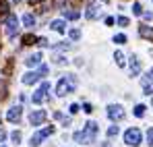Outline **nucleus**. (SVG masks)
Instances as JSON below:
<instances>
[{"label": "nucleus", "mask_w": 153, "mask_h": 147, "mask_svg": "<svg viewBox=\"0 0 153 147\" xmlns=\"http://www.w3.org/2000/svg\"><path fill=\"white\" fill-rule=\"evenodd\" d=\"M50 27L54 29V31H58V33H64V29H66V23L62 21V19H56V21H52Z\"/></svg>", "instance_id": "obj_13"}, {"label": "nucleus", "mask_w": 153, "mask_h": 147, "mask_svg": "<svg viewBox=\"0 0 153 147\" xmlns=\"http://www.w3.org/2000/svg\"><path fill=\"white\" fill-rule=\"evenodd\" d=\"M68 35H71V40H79V37H81V31H79V29H71Z\"/></svg>", "instance_id": "obj_26"}, {"label": "nucleus", "mask_w": 153, "mask_h": 147, "mask_svg": "<svg viewBox=\"0 0 153 147\" xmlns=\"http://www.w3.org/2000/svg\"><path fill=\"white\" fill-rule=\"evenodd\" d=\"M85 17H87V19H95V17H97V2H91V4H89Z\"/></svg>", "instance_id": "obj_14"}, {"label": "nucleus", "mask_w": 153, "mask_h": 147, "mask_svg": "<svg viewBox=\"0 0 153 147\" xmlns=\"http://www.w3.org/2000/svg\"><path fill=\"white\" fill-rule=\"evenodd\" d=\"M116 21H118V25H122V27H126V25H128V19H126V17H118Z\"/></svg>", "instance_id": "obj_30"}, {"label": "nucleus", "mask_w": 153, "mask_h": 147, "mask_svg": "<svg viewBox=\"0 0 153 147\" xmlns=\"http://www.w3.org/2000/svg\"><path fill=\"white\" fill-rule=\"evenodd\" d=\"M141 141H143V135H141V131L139 128H128L126 133H124V143L130 147H137V145H141Z\"/></svg>", "instance_id": "obj_1"}, {"label": "nucleus", "mask_w": 153, "mask_h": 147, "mask_svg": "<svg viewBox=\"0 0 153 147\" xmlns=\"http://www.w3.org/2000/svg\"><path fill=\"white\" fill-rule=\"evenodd\" d=\"M64 62H66L64 56H56V64H64Z\"/></svg>", "instance_id": "obj_33"}, {"label": "nucleus", "mask_w": 153, "mask_h": 147, "mask_svg": "<svg viewBox=\"0 0 153 147\" xmlns=\"http://www.w3.org/2000/svg\"><path fill=\"white\" fill-rule=\"evenodd\" d=\"M134 116H137V118H143V116H145V106H143V104H139V106L134 108Z\"/></svg>", "instance_id": "obj_21"}, {"label": "nucleus", "mask_w": 153, "mask_h": 147, "mask_svg": "<svg viewBox=\"0 0 153 147\" xmlns=\"http://www.w3.org/2000/svg\"><path fill=\"white\" fill-rule=\"evenodd\" d=\"M141 71V62L137 60V56H130V77H137Z\"/></svg>", "instance_id": "obj_10"}, {"label": "nucleus", "mask_w": 153, "mask_h": 147, "mask_svg": "<svg viewBox=\"0 0 153 147\" xmlns=\"http://www.w3.org/2000/svg\"><path fill=\"white\" fill-rule=\"evenodd\" d=\"M132 13H134L137 17H139V15H143V6H141L139 2H134V4H132Z\"/></svg>", "instance_id": "obj_22"}, {"label": "nucleus", "mask_w": 153, "mask_h": 147, "mask_svg": "<svg viewBox=\"0 0 153 147\" xmlns=\"http://www.w3.org/2000/svg\"><path fill=\"white\" fill-rule=\"evenodd\" d=\"M108 118H110V120H122V118H124V110H122V106H118V104L108 106Z\"/></svg>", "instance_id": "obj_5"}, {"label": "nucleus", "mask_w": 153, "mask_h": 147, "mask_svg": "<svg viewBox=\"0 0 153 147\" xmlns=\"http://www.w3.org/2000/svg\"><path fill=\"white\" fill-rule=\"evenodd\" d=\"M33 42H35V37H33V35H31V33H29V35H25V37H23V46H31V44H33Z\"/></svg>", "instance_id": "obj_24"}, {"label": "nucleus", "mask_w": 153, "mask_h": 147, "mask_svg": "<svg viewBox=\"0 0 153 147\" xmlns=\"http://www.w3.org/2000/svg\"><path fill=\"white\" fill-rule=\"evenodd\" d=\"M83 110H85L87 114H91V112H93V106H91V104H85V106H83Z\"/></svg>", "instance_id": "obj_32"}, {"label": "nucleus", "mask_w": 153, "mask_h": 147, "mask_svg": "<svg viewBox=\"0 0 153 147\" xmlns=\"http://www.w3.org/2000/svg\"><path fill=\"white\" fill-rule=\"evenodd\" d=\"M13 2H21V0H13Z\"/></svg>", "instance_id": "obj_38"}, {"label": "nucleus", "mask_w": 153, "mask_h": 147, "mask_svg": "<svg viewBox=\"0 0 153 147\" xmlns=\"http://www.w3.org/2000/svg\"><path fill=\"white\" fill-rule=\"evenodd\" d=\"M147 143L153 147V128H149V131H147Z\"/></svg>", "instance_id": "obj_29"}, {"label": "nucleus", "mask_w": 153, "mask_h": 147, "mask_svg": "<svg viewBox=\"0 0 153 147\" xmlns=\"http://www.w3.org/2000/svg\"><path fill=\"white\" fill-rule=\"evenodd\" d=\"M17 31H19V19H17V15H8L6 17V35L13 37Z\"/></svg>", "instance_id": "obj_4"}, {"label": "nucleus", "mask_w": 153, "mask_h": 147, "mask_svg": "<svg viewBox=\"0 0 153 147\" xmlns=\"http://www.w3.org/2000/svg\"><path fill=\"white\" fill-rule=\"evenodd\" d=\"M44 120H46V112H44V110H35V112H31V116H29L31 126H39Z\"/></svg>", "instance_id": "obj_8"}, {"label": "nucleus", "mask_w": 153, "mask_h": 147, "mask_svg": "<svg viewBox=\"0 0 153 147\" xmlns=\"http://www.w3.org/2000/svg\"><path fill=\"white\" fill-rule=\"evenodd\" d=\"M114 42H116V44H126V35H124V33L114 35Z\"/></svg>", "instance_id": "obj_23"}, {"label": "nucleus", "mask_w": 153, "mask_h": 147, "mask_svg": "<svg viewBox=\"0 0 153 147\" xmlns=\"http://www.w3.org/2000/svg\"><path fill=\"white\" fill-rule=\"evenodd\" d=\"M64 17H66V19H71V21H76L81 15H79L76 10H64Z\"/></svg>", "instance_id": "obj_20"}, {"label": "nucleus", "mask_w": 153, "mask_h": 147, "mask_svg": "<svg viewBox=\"0 0 153 147\" xmlns=\"http://www.w3.org/2000/svg\"><path fill=\"white\" fill-rule=\"evenodd\" d=\"M143 17H145V19H147V21H151V19H153V13H145V15H143Z\"/></svg>", "instance_id": "obj_35"}, {"label": "nucleus", "mask_w": 153, "mask_h": 147, "mask_svg": "<svg viewBox=\"0 0 153 147\" xmlns=\"http://www.w3.org/2000/svg\"><path fill=\"white\" fill-rule=\"evenodd\" d=\"M103 2H105V0H103Z\"/></svg>", "instance_id": "obj_39"}, {"label": "nucleus", "mask_w": 153, "mask_h": 147, "mask_svg": "<svg viewBox=\"0 0 153 147\" xmlns=\"http://www.w3.org/2000/svg\"><path fill=\"white\" fill-rule=\"evenodd\" d=\"M68 110H71V114H76V112H79V106H76V104H73Z\"/></svg>", "instance_id": "obj_34"}, {"label": "nucleus", "mask_w": 153, "mask_h": 147, "mask_svg": "<svg viewBox=\"0 0 153 147\" xmlns=\"http://www.w3.org/2000/svg\"><path fill=\"white\" fill-rule=\"evenodd\" d=\"M48 91H50V83H46V81H44V83L39 85V89L33 93L31 101H33V104H42V101H46V93H48Z\"/></svg>", "instance_id": "obj_3"}, {"label": "nucleus", "mask_w": 153, "mask_h": 147, "mask_svg": "<svg viewBox=\"0 0 153 147\" xmlns=\"http://www.w3.org/2000/svg\"><path fill=\"white\" fill-rule=\"evenodd\" d=\"M37 42H39V46H42V48H48V46H50V44H48V40H46V37H39V40H37Z\"/></svg>", "instance_id": "obj_31"}, {"label": "nucleus", "mask_w": 153, "mask_h": 147, "mask_svg": "<svg viewBox=\"0 0 153 147\" xmlns=\"http://www.w3.org/2000/svg\"><path fill=\"white\" fill-rule=\"evenodd\" d=\"M75 91V87L66 81V77H62L60 81H58V87H56V96H60V98H64V96H68V93H73Z\"/></svg>", "instance_id": "obj_2"}, {"label": "nucleus", "mask_w": 153, "mask_h": 147, "mask_svg": "<svg viewBox=\"0 0 153 147\" xmlns=\"http://www.w3.org/2000/svg\"><path fill=\"white\" fill-rule=\"evenodd\" d=\"M39 60H42V54H39V52H35L33 56H29V58H27L25 62H27V66H37V64H39Z\"/></svg>", "instance_id": "obj_15"}, {"label": "nucleus", "mask_w": 153, "mask_h": 147, "mask_svg": "<svg viewBox=\"0 0 153 147\" xmlns=\"http://www.w3.org/2000/svg\"><path fill=\"white\" fill-rule=\"evenodd\" d=\"M10 139H13L15 143H19V141H21V133H19V131H15V133L10 135Z\"/></svg>", "instance_id": "obj_28"}, {"label": "nucleus", "mask_w": 153, "mask_h": 147, "mask_svg": "<svg viewBox=\"0 0 153 147\" xmlns=\"http://www.w3.org/2000/svg\"><path fill=\"white\" fill-rule=\"evenodd\" d=\"M145 77H147L149 81H153V69H151V71H149V73H147V75H145Z\"/></svg>", "instance_id": "obj_36"}, {"label": "nucleus", "mask_w": 153, "mask_h": 147, "mask_svg": "<svg viewBox=\"0 0 153 147\" xmlns=\"http://www.w3.org/2000/svg\"><path fill=\"white\" fill-rule=\"evenodd\" d=\"M75 141L76 143H95V135H91V133H87V131H76L75 133Z\"/></svg>", "instance_id": "obj_7"}, {"label": "nucleus", "mask_w": 153, "mask_h": 147, "mask_svg": "<svg viewBox=\"0 0 153 147\" xmlns=\"http://www.w3.org/2000/svg\"><path fill=\"white\" fill-rule=\"evenodd\" d=\"M39 77H42L39 73H27V75H23V83L25 85H33V83L39 81Z\"/></svg>", "instance_id": "obj_11"}, {"label": "nucleus", "mask_w": 153, "mask_h": 147, "mask_svg": "<svg viewBox=\"0 0 153 147\" xmlns=\"http://www.w3.org/2000/svg\"><path fill=\"white\" fill-rule=\"evenodd\" d=\"M48 135H54V126H48V128H44V131H39V133L31 135V145H39Z\"/></svg>", "instance_id": "obj_6"}, {"label": "nucleus", "mask_w": 153, "mask_h": 147, "mask_svg": "<svg viewBox=\"0 0 153 147\" xmlns=\"http://www.w3.org/2000/svg\"><path fill=\"white\" fill-rule=\"evenodd\" d=\"M141 83H143L145 93H147V96H151V93H153V81H149L147 77H143V79H141Z\"/></svg>", "instance_id": "obj_16"}, {"label": "nucleus", "mask_w": 153, "mask_h": 147, "mask_svg": "<svg viewBox=\"0 0 153 147\" xmlns=\"http://www.w3.org/2000/svg\"><path fill=\"white\" fill-rule=\"evenodd\" d=\"M139 33H141V37H145V40H151V42H153V27L141 25V27H139Z\"/></svg>", "instance_id": "obj_12"}, {"label": "nucleus", "mask_w": 153, "mask_h": 147, "mask_svg": "<svg viewBox=\"0 0 153 147\" xmlns=\"http://www.w3.org/2000/svg\"><path fill=\"white\" fill-rule=\"evenodd\" d=\"M114 60H116V64H118V66H124V62H126V60H124V54H122L120 50L114 54Z\"/></svg>", "instance_id": "obj_18"}, {"label": "nucleus", "mask_w": 153, "mask_h": 147, "mask_svg": "<svg viewBox=\"0 0 153 147\" xmlns=\"http://www.w3.org/2000/svg\"><path fill=\"white\" fill-rule=\"evenodd\" d=\"M6 13H8V4L4 0H0V15H6Z\"/></svg>", "instance_id": "obj_27"}, {"label": "nucleus", "mask_w": 153, "mask_h": 147, "mask_svg": "<svg viewBox=\"0 0 153 147\" xmlns=\"http://www.w3.org/2000/svg\"><path fill=\"white\" fill-rule=\"evenodd\" d=\"M21 112H23L21 106H13V108L6 112V118H8L10 122H19V120H21Z\"/></svg>", "instance_id": "obj_9"}, {"label": "nucleus", "mask_w": 153, "mask_h": 147, "mask_svg": "<svg viewBox=\"0 0 153 147\" xmlns=\"http://www.w3.org/2000/svg\"><path fill=\"white\" fill-rule=\"evenodd\" d=\"M4 137H6V133H4V131H0V143L4 141Z\"/></svg>", "instance_id": "obj_37"}, {"label": "nucleus", "mask_w": 153, "mask_h": 147, "mask_svg": "<svg viewBox=\"0 0 153 147\" xmlns=\"http://www.w3.org/2000/svg\"><path fill=\"white\" fill-rule=\"evenodd\" d=\"M118 131H120V128H118L116 124H114V126H110V128H108V137H116V135H118Z\"/></svg>", "instance_id": "obj_25"}, {"label": "nucleus", "mask_w": 153, "mask_h": 147, "mask_svg": "<svg viewBox=\"0 0 153 147\" xmlns=\"http://www.w3.org/2000/svg\"><path fill=\"white\" fill-rule=\"evenodd\" d=\"M85 131H87V133H91V135H95V133H97V122L89 120V122L85 124Z\"/></svg>", "instance_id": "obj_17"}, {"label": "nucleus", "mask_w": 153, "mask_h": 147, "mask_svg": "<svg viewBox=\"0 0 153 147\" xmlns=\"http://www.w3.org/2000/svg\"><path fill=\"white\" fill-rule=\"evenodd\" d=\"M23 23H25V27H33L35 25V17L33 15H25L23 17Z\"/></svg>", "instance_id": "obj_19"}]
</instances>
